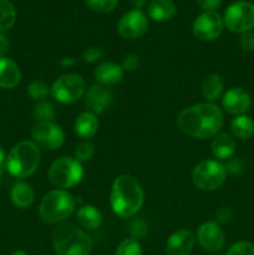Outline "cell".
Segmentation results:
<instances>
[{"mask_svg":"<svg viewBox=\"0 0 254 255\" xmlns=\"http://www.w3.org/2000/svg\"><path fill=\"white\" fill-rule=\"evenodd\" d=\"M176 122L177 127L187 136L207 139L221 131L224 124V115L218 105L203 102L182 110Z\"/></svg>","mask_w":254,"mask_h":255,"instance_id":"cell-1","label":"cell"},{"mask_svg":"<svg viewBox=\"0 0 254 255\" xmlns=\"http://www.w3.org/2000/svg\"><path fill=\"white\" fill-rule=\"evenodd\" d=\"M144 193L141 184L129 174H121L114 181L110 194L111 208L120 218H132L142 208Z\"/></svg>","mask_w":254,"mask_h":255,"instance_id":"cell-2","label":"cell"},{"mask_svg":"<svg viewBox=\"0 0 254 255\" xmlns=\"http://www.w3.org/2000/svg\"><path fill=\"white\" fill-rule=\"evenodd\" d=\"M51 242L57 255H90L92 251L91 237L70 222H64L55 227Z\"/></svg>","mask_w":254,"mask_h":255,"instance_id":"cell-3","label":"cell"},{"mask_svg":"<svg viewBox=\"0 0 254 255\" xmlns=\"http://www.w3.org/2000/svg\"><path fill=\"white\" fill-rule=\"evenodd\" d=\"M40 148L35 142L21 141L15 144L5 159L6 169L15 178H26L36 172L40 164Z\"/></svg>","mask_w":254,"mask_h":255,"instance_id":"cell-4","label":"cell"},{"mask_svg":"<svg viewBox=\"0 0 254 255\" xmlns=\"http://www.w3.org/2000/svg\"><path fill=\"white\" fill-rule=\"evenodd\" d=\"M76 201L66 189H52L46 193L39 206V217L46 224H60L74 213Z\"/></svg>","mask_w":254,"mask_h":255,"instance_id":"cell-5","label":"cell"},{"mask_svg":"<svg viewBox=\"0 0 254 255\" xmlns=\"http://www.w3.org/2000/svg\"><path fill=\"white\" fill-rule=\"evenodd\" d=\"M47 176L55 187L67 191L82 181L84 168L74 157H60L51 163Z\"/></svg>","mask_w":254,"mask_h":255,"instance_id":"cell-6","label":"cell"},{"mask_svg":"<svg viewBox=\"0 0 254 255\" xmlns=\"http://www.w3.org/2000/svg\"><path fill=\"white\" fill-rule=\"evenodd\" d=\"M227 179V169L224 163L218 159L201 161L192 172V182L201 191H217Z\"/></svg>","mask_w":254,"mask_h":255,"instance_id":"cell-7","label":"cell"},{"mask_svg":"<svg viewBox=\"0 0 254 255\" xmlns=\"http://www.w3.org/2000/svg\"><path fill=\"white\" fill-rule=\"evenodd\" d=\"M224 26L234 34H243L254 29V4L247 0L233 2L223 15Z\"/></svg>","mask_w":254,"mask_h":255,"instance_id":"cell-8","label":"cell"},{"mask_svg":"<svg viewBox=\"0 0 254 255\" xmlns=\"http://www.w3.org/2000/svg\"><path fill=\"white\" fill-rule=\"evenodd\" d=\"M86 84L80 75L65 74L57 77L51 85V95L57 102L64 105L74 104L84 97Z\"/></svg>","mask_w":254,"mask_h":255,"instance_id":"cell-9","label":"cell"},{"mask_svg":"<svg viewBox=\"0 0 254 255\" xmlns=\"http://www.w3.org/2000/svg\"><path fill=\"white\" fill-rule=\"evenodd\" d=\"M32 142L47 151H56L65 143V132L55 122H36L31 128Z\"/></svg>","mask_w":254,"mask_h":255,"instance_id":"cell-10","label":"cell"},{"mask_svg":"<svg viewBox=\"0 0 254 255\" xmlns=\"http://www.w3.org/2000/svg\"><path fill=\"white\" fill-rule=\"evenodd\" d=\"M223 29V16L217 11H204L193 21L192 32L201 41H212L221 36Z\"/></svg>","mask_w":254,"mask_h":255,"instance_id":"cell-11","label":"cell"},{"mask_svg":"<svg viewBox=\"0 0 254 255\" xmlns=\"http://www.w3.org/2000/svg\"><path fill=\"white\" fill-rule=\"evenodd\" d=\"M148 29V19L142 10L133 9L126 12L117 24V31L124 39L133 40L141 37Z\"/></svg>","mask_w":254,"mask_h":255,"instance_id":"cell-12","label":"cell"},{"mask_svg":"<svg viewBox=\"0 0 254 255\" xmlns=\"http://www.w3.org/2000/svg\"><path fill=\"white\" fill-rule=\"evenodd\" d=\"M197 241L202 249L209 253H217L226 244V234L217 222H204L197 231Z\"/></svg>","mask_w":254,"mask_h":255,"instance_id":"cell-13","label":"cell"},{"mask_svg":"<svg viewBox=\"0 0 254 255\" xmlns=\"http://www.w3.org/2000/svg\"><path fill=\"white\" fill-rule=\"evenodd\" d=\"M222 106L227 114L234 117L241 116L251 110L252 97L243 87H232L223 95Z\"/></svg>","mask_w":254,"mask_h":255,"instance_id":"cell-14","label":"cell"},{"mask_svg":"<svg viewBox=\"0 0 254 255\" xmlns=\"http://www.w3.org/2000/svg\"><path fill=\"white\" fill-rule=\"evenodd\" d=\"M85 105L90 112L95 115H101L111 107L114 102V92L102 85H92L86 90L84 95Z\"/></svg>","mask_w":254,"mask_h":255,"instance_id":"cell-15","label":"cell"},{"mask_svg":"<svg viewBox=\"0 0 254 255\" xmlns=\"http://www.w3.org/2000/svg\"><path fill=\"white\" fill-rule=\"evenodd\" d=\"M196 244V236L189 229H178L169 236L166 255H191Z\"/></svg>","mask_w":254,"mask_h":255,"instance_id":"cell-16","label":"cell"},{"mask_svg":"<svg viewBox=\"0 0 254 255\" xmlns=\"http://www.w3.org/2000/svg\"><path fill=\"white\" fill-rule=\"evenodd\" d=\"M94 76L96 81L99 82V85L109 87L121 82L125 76V71L121 65L116 64V62L107 61L102 62L95 69Z\"/></svg>","mask_w":254,"mask_h":255,"instance_id":"cell-17","label":"cell"},{"mask_svg":"<svg viewBox=\"0 0 254 255\" xmlns=\"http://www.w3.org/2000/svg\"><path fill=\"white\" fill-rule=\"evenodd\" d=\"M237 149V141L232 134L218 133L213 137L211 151L214 158L218 161H228L234 156Z\"/></svg>","mask_w":254,"mask_h":255,"instance_id":"cell-18","label":"cell"},{"mask_svg":"<svg viewBox=\"0 0 254 255\" xmlns=\"http://www.w3.org/2000/svg\"><path fill=\"white\" fill-rule=\"evenodd\" d=\"M100 122L97 115L85 111L76 117L74 122V132L77 137L84 141H89L99 131Z\"/></svg>","mask_w":254,"mask_h":255,"instance_id":"cell-19","label":"cell"},{"mask_svg":"<svg viewBox=\"0 0 254 255\" xmlns=\"http://www.w3.org/2000/svg\"><path fill=\"white\" fill-rule=\"evenodd\" d=\"M21 81V71L16 62L7 57H0V87L14 89Z\"/></svg>","mask_w":254,"mask_h":255,"instance_id":"cell-20","label":"cell"},{"mask_svg":"<svg viewBox=\"0 0 254 255\" xmlns=\"http://www.w3.org/2000/svg\"><path fill=\"white\" fill-rule=\"evenodd\" d=\"M177 6L173 0H152L147 7V14L154 21H168L176 15Z\"/></svg>","mask_w":254,"mask_h":255,"instance_id":"cell-21","label":"cell"},{"mask_svg":"<svg viewBox=\"0 0 254 255\" xmlns=\"http://www.w3.org/2000/svg\"><path fill=\"white\" fill-rule=\"evenodd\" d=\"M10 199L12 204L20 209H27L35 201V192L26 182H17L10 191Z\"/></svg>","mask_w":254,"mask_h":255,"instance_id":"cell-22","label":"cell"},{"mask_svg":"<svg viewBox=\"0 0 254 255\" xmlns=\"http://www.w3.org/2000/svg\"><path fill=\"white\" fill-rule=\"evenodd\" d=\"M76 219L82 229L95 231V229L100 228L104 218H102V213L99 208L91 206V204H87V206H82L77 209Z\"/></svg>","mask_w":254,"mask_h":255,"instance_id":"cell-23","label":"cell"},{"mask_svg":"<svg viewBox=\"0 0 254 255\" xmlns=\"http://www.w3.org/2000/svg\"><path fill=\"white\" fill-rule=\"evenodd\" d=\"M224 89V81L218 74H211L203 79L201 84V94L207 102L214 104L221 97Z\"/></svg>","mask_w":254,"mask_h":255,"instance_id":"cell-24","label":"cell"},{"mask_svg":"<svg viewBox=\"0 0 254 255\" xmlns=\"http://www.w3.org/2000/svg\"><path fill=\"white\" fill-rule=\"evenodd\" d=\"M231 132L234 138L247 141L254 136V120L248 115H241L232 120Z\"/></svg>","mask_w":254,"mask_h":255,"instance_id":"cell-25","label":"cell"},{"mask_svg":"<svg viewBox=\"0 0 254 255\" xmlns=\"http://www.w3.org/2000/svg\"><path fill=\"white\" fill-rule=\"evenodd\" d=\"M16 21V10L9 0H0V32L7 31Z\"/></svg>","mask_w":254,"mask_h":255,"instance_id":"cell-26","label":"cell"},{"mask_svg":"<svg viewBox=\"0 0 254 255\" xmlns=\"http://www.w3.org/2000/svg\"><path fill=\"white\" fill-rule=\"evenodd\" d=\"M56 117L54 105L47 101H40L34 107V119L36 122H54Z\"/></svg>","mask_w":254,"mask_h":255,"instance_id":"cell-27","label":"cell"},{"mask_svg":"<svg viewBox=\"0 0 254 255\" xmlns=\"http://www.w3.org/2000/svg\"><path fill=\"white\" fill-rule=\"evenodd\" d=\"M26 91L32 100L40 102L44 101L47 95L51 92V86H49L44 80H34L29 84Z\"/></svg>","mask_w":254,"mask_h":255,"instance_id":"cell-28","label":"cell"},{"mask_svg":"<svg viewBox=\"0 0 254 255\" xmlns=\"http://www.w3.org/2000/svg\"><path fill=\"white\" fill-rule=\"evenodd\" d=\"M85 4L92 11L99 14H109L116 9L119 0H85Z\"/></svg>","mask_w":254,"mask_h":255,"instance_id":"cell-29","label":"cell"},{"mask_svg":"<svg viewBox=\"0 0 254 255\" xmlns=\"http://www.w3.org/2000/svg\"><path fill=\"white\" fill-rule=\"evenodd\" d=\"M115 255H142V247L137 239L127 238L117 246Z\"/></svg>","mask_w":254,"mask_h":255,"instance_id":"cell-30","label":"cell"},{"mask_svg":"<svg viewBox=\"0 0 254 255\" xmlns=\"http://www.w3.org/2000/svg\"><path fill=\"white\" fill-rule=\"evenodd\" d=\"M95 156V146L90 141H82L75 148V156L74 158L79 161L80 163H85V162L91 161L92 157Z\"/></svg>","mask_w":254,"mask_h":255,"instance_id":"cell-31","label":"cell"},{"mask_svg":"<svg viewBox=\"0 0 254 255\" xmlns=\"http://www.w3.org/2000/svg\"><path fill=\"white\" fill-rule=\"evenodd\" d=\"M227 255H254V243L247 241L237 242L228 249Z\"/></svg>","mask_w":254,"mask_h":255,"instance_id":"cell-32","label":"cell"},{"mask_svg":"<svg viewBox=\"0 0 254 255\" xmlns=\"http://www.w3.org/2000/svg\"><path fill=\"white\" fill-rule=\"evenodd\" d=\"M224 166H226L227 174H231V176L238 177L244 172V161L239 157H232Z\"/></svg>","mask_w":254,"mask_h":255,"instance_id":"cell-33","label":"cell"},{"mask_svg":"<svg viewBox=\"0 0 254 255\" xmlns=\"http://www.w3.org/2000/svg\"><path fill=\"white\" fill-rule=\"evenodd\" d=\"M147 229H148L147 228V224L142 219H136L129 226V233H131L132 238L138 241L139 238H143L146 236Z\"/></svg>","mask_w":254,"mask_h":255,"instance_id":"cell-34","label":"cell"},{"mask_svg":"<svg viewBox=\"0 0 254 255\" xmlns=\"http://www.w3.org/2000/svg\"><path fill=\"white\" fill-rule=\"evenodd\" d=\"M105 55V51L101 49V47H89L84 51L82 54V60L85 62H89V64H92V62H96L101 59L102 56Z\"/></svg>","mask_w":254,"mask_h":255,"instance_id":"cell-35","label":"cell"},{"mask_svg":"<svg viewBox=\"0 0 254 255\" xmlns=\"http://www.w3.org/2000/svg\"><path fill=\"white\" fill-rule=\"evenodd\" d=\"M139 66V57L136 54H127L122 59L121 67L124 71H134Z\"/></svg>","mask_w":254,"mask_h":255,"instance_id":"cell-36","label":"cell"},{"mask_svg":"<svg viewBox=\"0 0 254 255\" xmlns=\"http://www.w3.org/2000/svg\"><path fill=\"white\" fill-rule=\"evenodd\" d=\"M233 218V212L229 207L222 206L216 211V222L221 226V224H227L232 221Z\"/></svg>","mask_w":254,"mask_h":255,"instance_id":"cell-37","label":"cell"},{"mask_svg":"<svg viewBox=\"0 0 254 255\" xmlns=\"http://www.w3.org/2000/svg\"><path fill=\"white\" fill-rule=\"evenodd\" d=\"M239 45L244 51L254 52V32L247 31L239 36Z\"/></svg>","mask_w":254,"mask_h":255,"instance_id":"cell-38","label":"cell"},{"mask_svg":"<svg viewBox=\"0 0 254 255\" xmlns=\"http://www.w3.org/2000/svg\"><path fill=\"white\" fill-rule=\"evenodd\" d=\"M199 7H202L206 11H216L222 4V0H196Z\"/></svg>","mask_w":254,"mask_h":255,"instance_id":"cell-39","label":"cell"},{"mask_svg":"<svg viewBox=\"0 0 254 255\" xmlns=\"http://www.w3.org/2000/svg\"><path fill=\"white\" fill-rule=\"evenodd\" d=\"M9 40L2 32H0V57H4V55L9 51Z\"/></svg>","mask_w":254,"mask_h":255,"instance_id":"cell-40","label":"cell"},{"mask_svg":"<svg viewBox=\"0 0 254 255\" xmlns=\"http://www.w3.org/2000/svg\"><path fill=\"white\" fill-rule=\"evenodd\" d=\"M76 64V60L74 57H64V59L60 60V65L64 67H71Z\"/></svg>","mask_w":254,"mask_h":255,"instance_id":"cell-41","label":"cell"},{"mask_svg":"<svg viewBox=\"0 0 254 255\" xmlns=\"http://www.w3.org/2000/svg\"><path fill=\"white\" fill-rule=\"evenodd\" d=\"M132 4H133L134 9L142 10V7L147 4V0H132Z\"/></svg>","mask_w":254,"mask_h":255,"instance_id":"cell-42","label":"cell"},{"mask_svg":"<svg viewBox=\"0 0 254 255\" xmlns=\"http://www.w3.org/2000/svg\"><path fill=\"white\" fill-rule=\"evenodd\" d=\"M5 159H6V157H5V152H4V149L0 147V168H1V166L4 164Z\"/></svg>","mask_w":254,"mask_h":255,"instance_id":"cell-43","label":"cell"},{"mask_svg":"<svg viewBox=\"0 0 254 255\" xmlns=\"http://www.w3.org/2000/svg\"><path fill=\"white\" fill-rule=\"evenodd\" d=\"M11 255H27V254L25 253L24 251H17V252H15V253H12Z\"/></svg>","mask_w":254,"mask_h":255,"instance_id":"cell-44","label":"cell"},{"mask_svg":"<svg viewBox=\"0 0 254 255\" xmlns=\"http://www.w3.org/2000/svg\"><path fill=\"white\" fill-rule=\"evenodd\" d=\"M1 181H2V171L1 168H0V184H1Z\"/></svg>","mask_w":254,"mask_h":255,"instance_id":"cell-45","label":"cell"}]
</instances>
